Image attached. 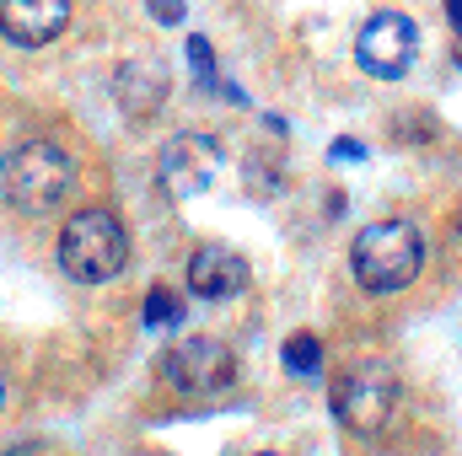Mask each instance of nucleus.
<instances>
[{
  "instance_id": "obj_14",
  "label": "nucleus",
  "mask_w": 462,
  "mask_h": 456,
  "mask_svg": "<svg viewBox=\"0 0 462 456\" xmlns=\"http://www.w3.org/2000/svg\"><path fill=\"white\" fill-rule=\"evenodd\" d=\"M151 5V16L162 22V27H178L183 22V0H145Z\"/></svg>"
},
{
  "instance_id": "obj_7",
  "label": "nucleus",
  "mask_w": 462,
  "mask_h": 456,
  "mask_svg": "<svg viewBox=\"0 0 462 456\" xmlns=\"http://www.w3.org/2000/svg\"><path fill=\"white\" fill-rule=\"evenodd\" d=\"M414 54H420V27L403 11H376L355 32V59H360V70L371 81H403Z\"/></svg>"
},
{
  "instance_id": "obj_18",
  "label": "nucleus",
  "mask_w": 462,
  "mask_h": 456,
  "mask_svg": "<svg viewBox=\"0 0 462 456\" xmlns=\"http://www.w3.org/2000/svg\"><path fill=\"white\" fill-rule=\"evenodd\" d=\"M145 456H167V451H145Z\"/></svg>"
},
{
  "instance_id": "obj_19",
  "label": "nucleus",
  "mask_w": 462,
  "mask_h": 456,
  "mask_svg": "<svg viewBox=\"0 0 462 456\" xmlns=\"http://www.w3.org/2000/svg\"><path fill=\"white\" fill-rule=\"evenodd\" d=\"M258 456H280V451H258Z\"/></svg>"
},
{
  "instance_id": "obj_13",
  "label": "nucleus",
  "mask_w": 462,
  "mask_h": 456,
  "mask_svg": "<svg viewBox=\"0 0 462 456\" xmlns=\"http://www.w3.org/2000/svg\"><path fill=\"white\" fill-rule=\"evenodd\" d=\"M189 59H194V70H199L205 81H216V59H210V43H205V38H189Z\"/></svg>"
},
{
  "instance_id": "obj_3",
  "label": "nucleus",
  "mask_w": 462,
  "mask_h": 456,
  "mask_svg": "<svg viewBox=\"0 0 462 456\" xmlns=\"http://www.w3.org/2000/svg\"><path fill=\"white\" fill-rule=\"evenodd\" d=\"M129 263V231L114 210H76L60 231V269L76 285H108Z\"/></svg>"
},
{
  "instance_id": "obj_5",
  "label": "nucleus",
  "mask_w": 462,
  "mask_h": 456,
  "mask_svg": "<svg viewBox=\"0 0 462 456\" xmlns=\"http://www.w3.org/2000/svg\"><path fill=\"white\" fill-rule=\"evenodd\" d=\"M162 381L189 403H216L236 387V354L221 339H178L162 354Z\"/></svg>"
},
{
  "instance_id": "obj_9",
  "label": "nucleus",
  "mask_w": 462,
  "mask_h": 456,
  "mask_svg": "<svg viewBox=\"0 0 462 456\" xmlns=\"http://www.w3.org/2000/svg\"><path fill=\"white\" fill-rule=\"evenodd\" d=\"M167 92H172V76H167V65L162 59H124L114 76V103L124 108V118H156L162 114V103H167Z\"/></svg>"
},
{
  "instance_id": "obj_11",
  "label": "nucleus",
  "mask_w": 462,
  "mask_h": 456,
  "mask_svg": "<svg viewBox=\"0 0 462 456\" xmlns=\"http://www.w3.org/2000/svg\"><path fill=\"white\" fill-rule=\"evenodd\" d=\"M285 365H291L296 376H318V370H323V343L312 339V333H296V339L285 343Z\"/></svg>"
},
{
  "instance_id": "obj_6",
  "label": "nucleus",
  "mask_w": 462,
  "mask_h": 456,
  "mask_svg": "<svg viewBox=\"0 0 462 456\" xmlns=\"http://www.w3.org/2000/svg\"><path fill=\"white\" fill-rule=\"evenodd\" d=\"M226 156H221V140L216 134H199V129H183L162 145L156 156V183L172 194V199H199L216 188Z\"/></svg>"
},
{
  "instance_id": "obj_8",
  "label": "nucleus",
  "mask_w": 462,
  "mask_h": 456,
  "mask_svg": "<svg viewBox=\"0 0 462 456\" xmlns=\"http://www.w3.org/2000/svg\"><path fill=\"white\" fill-rule=\"evenodd\" d=\"M70 27V0H0V32L22 49H43Z\"/></svg>"
},
{
  "instance_id": "obj_4",
  "label": "nucleus",
  "mask_w": 462,
  "mask_h": 456,
  "mask_svg": "<svg viewBox=\"0 0 462 456\" xmlns=\"http://www.w3.org/2000/svg\"><path fill=\"white\" fill-rule=\"evenodd\" d=\"M398 397H403V387L387 360H360L334 381V414L355 435H382L398 414Z\"/></svg>"
},
{
  "instance_id": "obj_10",
  "label": "nucleus",
  "mask_w": 462,
  "mask_h": 456,
  "mask_svg": "<svg viewBox=\"0 0 462 456\" xmlns=\"http://www.w3.org/2000/svg\"><path fill=\"white\" fill-rule=\"evenodd\" d=\"M247 274H253L247 258L231 252V247H199L189 258V290L199 301H226L236 290H247Z\"/></svg>"
},
{
  "instance_id": "obj_20",
  "label": "nucleus",
  "mask_w": 462,
  "mask_h": 456,
  "mask_svg": "<svg viewBox=\"0 0 462 456\" xmlns=\"http://www.w3.org/2000/svg\"><path fill=\"white\" fill-rule=\"evenodd\" d=\"M457 231H462V215H457Z\"/></svg>"
},
{
  "instance_id": "obj_15",
  "label": "nucleus",
  "mask_w": 462,
  "mask_h": 456,
  "mask_svg": "<svg viewBox=\"0 0 462 456\" xmlns=\"http://www.w3.org/2000/svg\"><path fill=\"white\" fill-rule=\"evenodd\" d=\"M334 156H339V161H355V156H365V150H360L355 140H339V145H334Z\"/></svg>"
},
{
  "instance_id": "obj_17",
  "label": "nucleus",
  "mask_w": 462,
  "mask_h": 456,
  "mask_svg": "<svg viewBox=\"0 0 462 456\" xmlns=\"http://www.w3.org/2000/svg\"><path fill=\"white\" fill-rule=\"evenodd\" d=\"M0 414H5V381H0Z\"/></svg>"
},
{
  "instance_id": "obj_2",
  "label": "nucleus",
  "mask_w": 462,
  "mask_h": 456,
  "mask_svg": "<svg viewBox=\"0 0 462 456\" xmlns=\"http://www.w3.org/2000/svg\"><path fill=\"white\" fill-rule=\"evenodd\" d=\"M349 269L360 279V290L371 296H398L420 279L425 269V236L409 221H371L349 247Z\"/></svg>"
},
{
  "instance_id": "obj_16",
  "label": "nucleus",
  "mask_w": 462,
  "mask_h": 456,
  "mask_svg": "<svg viewBox=\"0 0 462 456\" xmlns=\"http://www.w3.org/2000/svg\"><path fill=\"white\" fill-rule=\"evenodd\" d=\"M447 11L457 16V32H462V0H447Z\"/></svg>"
},
{
  "instance_id": "obj_12",
  "label": "nucleus",
  "mask_w": 462,
  "mask_h": 456,
  "mask_svg": "<svg viewBox=\"0 0 462 456\" xmlns=\"http://www.w3.org/2000/svg\"><path fill=\"white\" fill-rule=\"evenodd\" d=\"M183 317V306L167 296V290H151V301H145V323H156V328H167V323H178Z\"/></svg>"
},
{
  "instance_id": "obj_1",
  "label": "nucleus",
  "mask_w": 462,
  "mask_h": 456,
  "mask_svg": "<svg viewBox=\"0 0 462 456\" xmlns=\"http://www.w3.org/2000/svg\"><path fill=\"white\" fill-rule=\"evenodd\" d=\"M76 188V156L54 140H27L0 156V199L16 215H54Z\"/></svg>"
}]
</instances>
